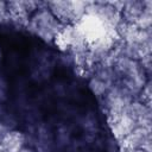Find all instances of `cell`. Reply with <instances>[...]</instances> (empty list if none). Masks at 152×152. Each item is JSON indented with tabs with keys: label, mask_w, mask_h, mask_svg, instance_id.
Segmentation results:
<instances>
[{
	"label": "cell",
	"mask_w": 152,
	"mask_h": 152,
	"mask_svg": "<svg viewBox=\"0 0 152 152\" xmlns=\"http://www.w3.org/2000/svg\"><path fill=\"white\" fill-rule=\"evenodd\" d=\"M24 145V137L21 133L12 131L6 132L0 139V146L2 152H20Z\"/></svg>",
	"instance_id": "1"
}]
</instances>
